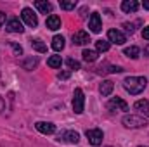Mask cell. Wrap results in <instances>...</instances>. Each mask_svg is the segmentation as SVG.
<instances>
[{
    "mask_svg": "<svg viewBox=\"0 0 149 147\" xmlns=\"http://www.w3.org/2000/svg\"><path fill=\"white\" fill-rule=\"evenodd\" d=\"M142 37L146 38V40H149V26H146V28L142 30Z\"/></svg>",
    "mask_w": 149,
    "mask_h": 147,
    "instance_id": "30",
    "label": "cell"
},
{
    "mask_svg": "<svg viewBox=\"0 0 149 147\" xmlns=\"http://www.w3.org/2000/svg\"><path fill=\"white\" fill-rule=\"evenodd\" d=\"M47 64H49L50 68L57 69V68H61V64H63V59H61V55H50V57L47 59Z\"/></svg>",
    "mask_w": 149,
    "mask_h": 147,
    "instance_id": "22",
    "label": "cell"
},
{
    "mask_svg": "<svg viewBox=\"0 0 149 147\" xmlns=\"http://www.w3.org/2000/svg\"><path fill=\"white\" fill-rule=\"evenodd\" d=\"M85 137L88 140V144L92 146H101L102 144V139H104V132L101 128H90L85 132Z\"/></svg>",
    "mask_w": 149,
    "mask_h": 147,
    "instance_id": "5",
    "label": "cell"
},
{
    "mask_svg": "<svg viewBox=\"0 0 149 147\" xmlns=\"http://www.w3.org/2000/svg\"><path fill=\"white\" fill-rule=\"evenodd\" d=\"M104 147H111V146H104Z\"/></svg>",
    "mask_w": 149,
    "mask_h": 147,
    "instance_id": "37",
    "label": "cell"
},
{
    "mask_svg": "<svg viewBox=\"0 0 149 147\" xmlns=\"http://www.w3.org/2000/svg\"><path fill=\"white\" fill-rule=\"evenodd\" d=\"M38 66V57H26V59H23L21 61V68L23 69H26V71H33L35 68Z\"/></svg>",
    "mask_w": 149,
    "mask_h": 147,
    "instance_id": "15",
    "label": "cell"
},
{
    "mask_svg": "<svg viewBox=\"0 0 149 147\" xmlns=\"http://www.w3.org/2000/svg\"><path fill=\"white\" fill-rule=\"evenodd\" d=\"M31 47H33V50H37V52H40V54H45V52H47V45H45L40 38L31 40Z\"/></svg>",
    "mask_w": 149,
    "mask_h": 147,
    "instance_id": "20",
    "label": "cell"
},
{
    "mask_svg": "<svg viewBox=\"0 0 149 147\" xmlns=\"http://www.w3.org/2000/svg\"><path fill=\"white\" fill-rule=\"evenodd\" d=\"M88 28H90L92 33H101V30H102V19H101L99 12H92V16L88 19Z\"/></svg>",
    "mask_w": 149,
    "mask_h": 147,
    "instance_id": "8",
    "label": "cell"
},
{
    "mask_svg": "<svg viewBox=\"0 0 149 147\" xmlns=\"http://www.w3.org/2000/svg\"><path fill=\"white\" fill-rule=\"evenodd\" d=\"M73 111L74 114H81L85 111V94L81 88H74L73 92Z\"/></svg>",
    "mask_w": 149,
    "mask_h": 147,
    "instance_id": "3",
    "label": "cell"
},
{
    "mask_svg": "<svg viewBox=\"0 0 149 147\" xmlns=\"http://www.w3.org/2000/svg\"><path fill=\"white\" fill-rule=\"evenodd\" d=\"M108 42H111L114 45H123V43L127 42V37H125V33L120 31V30H109V31H108Z\"/></svg>",
    "mask_w": 149,
    "mask_h": 147,
    "instance_id": "9",
    "label": "cell"
},
{
    "mask_svg": "<svg viewBox=\"0 0 149 147\" xmlns=\"http://www.w3.org/2000/svg\"><path fill=\"white\" fill-rule=\"evenodd\" d=\"M70 71H61V73L57 74V78H59V80H68V78H70Z\"/></svg>",
    "mask_w": 149,
    "mask_h": 147,
    "instance_id": "29",
    "label": "cell"
},
{
    "mask_svg": "<svg viewBox=\"0 0 149 147\" xmlns=\"http://www.w3.org/2000/svg\"><path fill=\"white\" fill-rule=\"evenodd\" d=\"M148 87V80L144 76H128L123 80V88L130 94V95H139L146 90Z\"/></svg>",
    "mask_w": 149,
    "mask_h": 147,
    "instance_id": "1",
    "label": "cell"
},
{
    "mask_svg": "<svg viewBox=\"0 0 149 147\" xmlns=\"http://www.w3.org/2000/svg\"><path fill=\"white\" fill-rule=\"evenodd\" d=\"M144 55H148V57H149V45L144 47Z\"/></svg>",
    "mask_w": 149,
    "mask_h": 147,
    "instance_id": "34",
    "label": "cell"
},
{
    "mask_svg": "<svg viewBox=\"0 0 149 147\" xmlns=\"http://www.w3.org/2000/svg\"><path fill=\"white\" fill-rule=\"evenodd\" d=\"M81 57H83V61H85V62H94V61L97 59V50L85 49V50L81 52Z\"/></svg>",
    "mask_w": 149,
    "mask_h": 147,
    "instance_id": "18",
    "label": "cell"
},
{
    "mask_svg": "<svg viewBox=\"0 0 149 147\" xmlns=\"http://www.w3.org/2000/svg\"><path fill=\"white\" fill-rule=\"evenodd\" d=\"M52 49H54L56 52H61V50L64 49V37L56 35V37L52 38Z\"/></svg>",
    "mask_w": 149,
    "mask_h": 147,
    "instance_id": "19",
    "label": "cell"
},
{
    "mask_svg": "<svg viewBox=\"0 0 149 147\" xmlns=\"http://www.w3.org/2000/svg\"><path fill=\"white\" fill-rule=\"evenodd\" d=\"M121 123H123L125 128H132V130L134 128H144L148 125V121L142 116H137V114H125Z\"/></svg>",
    "mask_w": 149,
    "mask_h": 147,
    "instance_id": "2",
    "label": "cell"
},
{
    "mask_svg": "<svg viewBox=\"0 0 149 147\" xmlns=\"http://www.w3.org/2000/svg\"><path fill=\"white\" fill-rule=\"evenodd\" d=\"M21 19L30 26V28H37L38 26V17L37 14L30 9V7H24L23 10H21Z\"/></svg>",
    "mask_w": 149,
    "mask_h": 147,
    "instance_id": "6",
    "label": "cell"
},
{
    "mask_svg": "<svg viewBox=\"0 0 149 147\" xmlns=\"http://www.w3.org/2000/svg\"><path fill=\"white\" fill-rule=\"evenodd\" d=\"M3 109H5V102H3V99L0 97V112H2Z\"/></svg>",
    "mask_w": 149,
    "mask_h": 147,
    "instance_id": "32",
    "label": "cell"
},
{
    "mask_svg": "<svg viewBox=\"0 0 149 147\" xmlns=\"http://www.w3.org/2000/svg\"><path fill=\"white\" fill-rule=\"evenodd\" d=\"M139 147H146V146H139Z\"/></svg>",
    "mask_w": 149,
    "mask_h": 147,
    "instance_id": "36",
    "label": "cell"
},
{
    "mask_svg": "<svg viewBox=\"0 0 149 147\" xmlns=\"http://www.w3.org/2000/svg\"><path fill=\"white\" fill-rule=\"evenodd\" d=\"M106 107L108 111H128V104L120 97H113L111 101H108Z\"/></svg>",
    "mask_w": 149,
    "mask_h": 147,
    "instance_id": "7",
    "label": "cell"
},
{
    "mask_svg": "<svg viewBox=\"0 0 149 147\" xmlns=\"http://www.w3.org/2000/svg\"><path fill=\"white\" fill-rule=\"evenodd\" d=\"M35 7H37L42 14H50L52 12V3L47 2V0H37L35 2Z\"/></svg>",
    "mask_w": 149,
    "mask_h": 147,
    "instance_id": "17",
    "label": "cell"
},
{
    "mask_svg": "<svg viewBox=\"0 0 149 147\" xmlns=\"http://www.w3.org/2000/svg\"><path fill=\"white\" fill-rule=\"evenodd\" d=\"M66 64H68V68H70L71 71H78V69L81 68V66H80V62H78L76 59H71V57H70V59L66 61Z\"/></svg>",
    "mask_w": 149,
    "mask_h": 147,
    "instance_id": "26",
    "label": "cell"
},
{
    "mask_svg": "<svg viewBox=\"0 0 149 147\" xmlns=\"http://www.w3.org/2000/svg\"><path fill=\"white\" fill-rule=\"evenodd\" d=\"M148 104H149V101H146V99H141V101H137V102L134 104V109L142 111V112H144V109L148 107Z\"/></svg>",
    "mask_w": 149,
    "mask_h": 147,
    "instance_id": "25",
    "label": "cell"
},
{
    "mask_svg": "<svg viewBox=\"0 0 149 147\" xmlns=\"http://www.w3.org/2000/svg\"><path fill=\"white\" fill-rule=\"evenodd\" d=\"M59 5H61V9H64V10H71V9L76 7V2H74V0H70V2L61 0V2H59Z\"/></svg>",
    "mask_w": 149,
    "mask_h": 147,
    "instance_id": "24",
    "label": "cell"
},
{
    "mask_svg": "<svg viewBox=\"0 0 149 147\" xmlns=\"http://www.w3.org/2000/svg\"><path fill=\"white\" fill-rule=\"evenodd\" d=\"M71 40H73V45H87V43L90 42V35H88L87 31L80 30V31H76V33H73V37H71Z\"/></svg>",
    "mask_w": 149,
    "mask_h": 147,
    "instance_id": "12",
    "label": "cell"
},
{
    "mask_svg": "<svg viewBox=\"0 0 149 147\" xmlns=\"http://www.w3.org/2000/svg\"><path fill=\"white\" fill-rule=\"evenodd\" d=\"M123 54H125V55H128L130 59H137V57H139V54H141V50H139V47L132 45V47H127V49L123 50Z\"/></svg>",
    "mask_w": 149,
    "mask_h": 147,
    "instance_id": "21",
    "label": "cell"
},
{
    "mask_svg": "<svg viewBox=\"0 0 149 147\" xmlns=\"http://www.w3.org/2000/svg\"><path fill=\"white\" fill-rule=\"evenodd\" d=\"M5 30H7L9 33H23V31H24L23 23H21L17 17H10V19L7 21V24H5Z\"/></svg>",
    "mask_w": 149,
    "mask_h": 147,
    "instance_id": "11",
    "label": "cell"
},
{
    "mask_svg": "<svg viewBox=\"0 0 149 147\" xmlns=\"http://www.w3.org/2000/svg\"><path fill=\"white\" fill-rule=\"evenodd\" d=\"M57 140L64 142V144H78L80 142V133L74 130H63L61 133H57Z\"/></svg>",
    "mask_w": 149,
    "mask_h": 147,
    "instance_id": "4",
    "label": "cell"
},
{
    "mask_svg": "<svg viewBox=\"0 0 149 147\" xmlns=\"http://www.w3.org/2000/svg\"><path fill=\"white\" fill-rule=\"evenodd\" d=\"M144 114H146V116H148V118H149V104H148V107L144 109Z\"/></svg>",
    "mask_w": 149,
    "mask_h": 147,
    "instance_id": "35",
    "label": "cell"
},
{
    "mask_svg": "<svg viewBox=\"0 0 149 147\" xmlns=\"http://www.w3.org/2000/svg\"><path fill=\"white\" fill-rule=\"evenodd\" d=\"M45 26H47L49 30H52V31L59 30V28H61V17L56 16V14H50V16L47 17V21H45Z\"/></svg>",
    "mask_w": 149,
    "mask_h": 147,
    "instance_id": "14",
    "label": "cell"
},
{
    "mask_svg": "<svg viewBox=\"0 0 149 147\" xmlns=\"http://www.w3.org/2000/svg\"><path fill=\"white\" fill-rule=\"evenodd\" d=\"M10 47H12V50H14V54H16V55H23V47H21V45H17V43L10 42Z\"/></svg>",
    "mask_w": 149,
    "mask_h": 147,
    "instance_id": "27",
    "label": "cell"
},
{
    "mask_svg": "<svg viewBox=\"0 0 149 147\" xmlns=\"http://www.w3.org/2000/svg\"><path fill=\"white\" fill-rule=\"evenodd\" d=\"M142 5H144V9H148V10H149V0H144V2H142Z\"/></svg>",
    "mask_w": 149,
    "mask_h": 147,
    "instance_id": "33",
    "label": "cell"
},
{
    "mask_svg": "<svg viewBox=\"0 0 149 147\" xmlns=\"http://www.w3.org/2000/svg\"><path fill=\"white\" fill-rule=\"evenodd\" d=\"M35 128H37L40 133H43V135H52V133H56V125L50 123V121H37V123H35Z\"/></svg>",
    "mask_w": 149,
    "mask_h": 147,
    "instance_id": "10",
    "label": "cell"
},
{
    "mask_svg": "<svg viewBox=\"0 0 149 147\" xmlns=\"http://www.w3.org/2000/svg\"><path fill=\"white\" fill-rule=\"evenodd\" d=\"M139 9V2L137 0H123L121 2V10L127 14H134Z\"/></svg>",
    "mask_w": 149,
    "mask_h": 147,
    "instance_id": "13",
    "label": "cell"
},
{
    "mask_svg": "<svg viewBox=\"0 0 149 147\" xmlns=\"http://www.w3.org/2000/svg\"><path fill=\"white\" fill-rule=\"evenodd\" d=\"M109 47H111V45H109L108 40H97V42H95V50H97V52H108Z\"/></svg>",
    "mask_w": 149,
    "mask_h": 147,
    "instance_id": "23",
    "label": "cell"
},
{
    "mask_svg": "<svg viewBox=\"0 0 149 147\" xmlns=\"http://www.w3.org/2000/svg\"><path fill=\"white\" fill-rule=\"evenodd\" d=\"M113 88H114V83H113L111 80H104L101 83V87H99V92H101L102 97H108V95H111Z\"/></svg>",
    "mask_w": 149,
    "mask_h": 147,
    "instance_id": "16",
    "label": "cell"
},
{
    "mask_svg": "<svg viewBox=\"0 0 149 147\" xmlns=\"http://www.w3.org/2000/svg\"><path fill=\"white\" fill-rule=\"evenodd\" d=\"M3 23H5V14H3V12L0 10V26H2Z\"/></svg>",
    "mask_w": 149,
    "mask_h": 147,
    "instance_id": "31",
    "label": "cell"
},
{
    "mask_svg": "<svg viewBox=\"0 0 149 147\" xmlns=\"http://www.w3.org/2000/svg\"><path fill=\"white\" fill-rule=\"evenodd\" d=\"M123 28L128 31V33H134L135 31V28H134V24H130V23H123Z\"/></svg>",
    "mask_w": 149,
    "mask_h": 147,
    "instance_id": "28",
    "label": "cell"
}]
</instances>
